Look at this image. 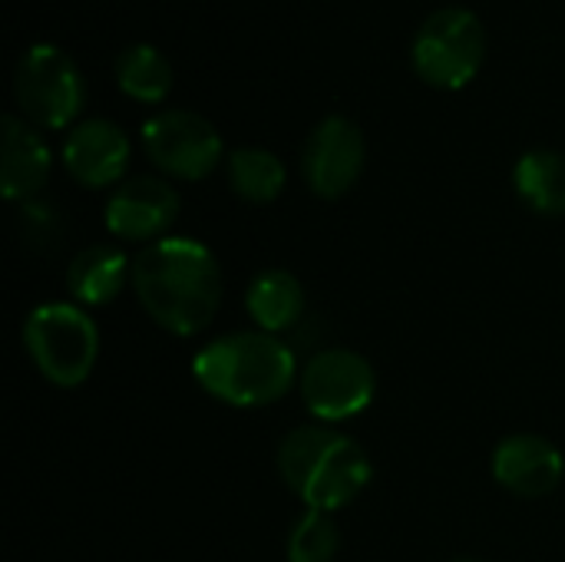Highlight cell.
I'll list each match as a JSON object with an SVG mask.
<instances>
[{
    "instance_id": "obj_1",
    "label": "cell",
    "mask_w": 565,
    "mask_h": 562,
    "mask_svg": "<svg viewBox=\"0 0 565 562\" xmlns=\"http://www.w3.org/2000/svg\"><path fill=\"white\" fill-rule=\"evenodd\" d=\"M139 308L175 338L202 335L222 308V268L215 252L189 235H166L132 258Z\"/></svg>"
},
{
    "instance_id": "obj_2",
    "label": "cell",
    "mask_w": 565,
    "mask_h": 562,
    "mask_svg": "<svg viewBox=\"0 0 565 562\" xmlns=\"http://www.w3.org/2000/svg\"><path fill=\"white\" fill-rule=\"evenodd\" d=\"M192 378L209 397L252 411L288 397L301 378V368L291 344L278 335L228 331L195 351Z\"/></svg>"
},
{
    "instance_id": "obj_3",
    "label": "cell",
    "mask_w": 565,
    "mask_h": 562,
    "mask_svg": "<svg viewBox=\"0 0 565 562\" xmlns=\"http://www.w3.org/2000/svg\"><path fill=\"white\" fill-rule=\"evenodd\" d=\"M275 464L285 487L305 503V510L324 513L351 507L374 477V464L364 447L331 424L288 431L278 444Z\"/></svg>"
},
{
    "instance_id": "obj_4",
    "label": "cell",
    "mask_w": 565,
    "mask_h": 562,
    "mask_svg": "<svg viewBox=\"0 0 565 562\" xmlns=\"http://www.w3.org/2000/svg\"><path fill=\"white\" fill-rule=\"evenodd\" d=\"M23 348L53 388H79L99 361V328L76 301H46L23 318Z\"/></svg>"
},
{
    "instance_id": "obj_5",
    "label": "cell",
    "mask_w": 565,
    "mask_h": 562,
    "mask_svg": "<svg viewBox=\"0 0 565 562\" xmlns=\"http://www.w3.org/2000/svg\"><path fill=\"white\" fill-rule=\"evenodd\" d=\"M17 113L36 129H73L86 106V79L56 43H30L13 66Z\"/></svg>"
},
{
    "instance_id": "obj_6",
    "label": "cell",
    "mask_w": 565,
    "mask_h": 562,
    "mask_svg": "<svg viewBox=\"0 0 565 562\" xmlns=\"http://www.w3.org/2000/svg\"><path fill=\"white\" fill-rule=\"evenodd\" d=\"M487 60V26L470 7L434 10L411 40V66L434 89H463Z\"/></svg>"
},
{
    "instance_id": "obj_7",
    "label": "cell",
    "mask_w": 565,
    "mask_h": 562,
    "mask_svg": "<svg viewBox=\"0 0 565 562\" xmlns=\"http://www.w3.org/2000/svg\"><path fill=\"white\" fill-rule=\"evenodd\" d=\"M298 391L318 424H344L374 404L377 371L361 351L324 348L305 361Z\"/></svg>"
},
{
    "instance_id": "obj_8",
    "label": "cell",
    "mask_w": 565,
    "mask_h": 562,
    "mask_svg": "<svg viewBox=\"0 0 565 562\" xmlns=\"http://www.w3.org/2000/svg\"><path fill=\"white\" fill-rule=\"evenodd\" d=\"M146 159L169 179L202 182L225 159L222 132L195 109H159L139 129Z\"/></svg>"
},
{
    "instance_id": "obj_9",
    "label": "cell",
    "mask_w": 565,
    "mask_h": 562,
    "mask_svg": "<svg viewBox=\"0 0 565 562\" xmlns=\"http://www.w3.org/2000/svg\"><path fill=\"white\" fill-rule=\"evenodd\" d=\"M367 166V139L361 126L341 113H331L311 126L301 146V179L318 199L348 195Z\"/></svg>"
},
{
    "instance_id": "obj_10",
    "label": "cell",
    "mask_w": 565,
    "mask_h": 562,
    "mask_svg": "<svg viewBox=\"0 0 565 562\" xmlns=\"http://www.w3.org/2000/svg\"><path fill=\"white\" fill-rule=\"evenodd\" d=\"M179 209V189L166 176H129L106 195L103 222L119 242L152 245L169 235Z\"/></svg>"
},
{
    "instance_id": "obj_11",
    "label": "cell",
    "mask_w": 565,
    "mask_h": 562,
    "mask_svg": "<svg viewBox=\"0 0 565 562\" xmlns=\"http://www.w3.org/2000/svg\"><path fill=\"white\" fill-rule=\"evenodd\" d=\"M60 159L70 179L83 189H116L122 179H129L126 169L132 159V142L119 123L89 116L66 132Z\"/></svg>"
},
{
    "instance_id": "obj_12",
    "label": "cell",
    "mask_w": 565,
    "mask_h": 562,
    "mask_svg": "<svg viewBox=\"0 0 565 562\" xmlns=\"http://www.w3.org/2000/svg\"><path fill=\"white\" fill-rule=\"evenodd\" d=\"M493 480L526 500H540L559 490L565 477L563 450L540 434H510L497 444L490 460Z\"/></svg>"
},
{
    "instance_id": "obj_13",
    "label": "cell",
    "mask_w": 565,
    "mask_h": 562,
    "mask_svg": "<svg viewBox=\"0 0 565 562\" xmlns=\"http://www.w3.org/2000/svg\"><path fill=\"white\" fill-rule=\"evenodd\" d=\"M53 172V149L43 129L26 123L20 113H3L0 119V189L7 202L40 199Z\"/></svg>"
},
{
    "instance_id": "obj_14",
    "label": "cell",
    "mask_w": 565,
    "mask_h": 562,
    "mask_svg": "<svg viewBox=\"0 0 565 562\" xmlns=\"http://www.w3.org/2000/svg\"><path fill=\"white\" fill-rule=\"evenodd\" d=\"M132 285V262L116 242H93L66 265V291L79 308H103Z\"/></svg>"
},
{
    "instance_id": "obj_15",
    "label": "cell",
    "mask_w": 565,
    "mask_h": 562,
    "mask_svg": "<svg viewBox=\"0 0 565 562\" xmlns=\"http://www.w3.org/2000/svg\"><path fill=\"white\" fill-rule=\"evenodd\" d=\"M245 311L255 321V331L281 338L305 318V285L285 268H268L245 288Z\"/></svg>"
},
{
    "instance_id": "obj_16",
    "label": "cell",
    "mask_w": 565,
    "mask_h": 562,
    "mask_svg": "<svg viewBox=\"0 0 565 562\" xmlns=\"http://www.w3.org/2000/svg\"><path fill=\"white\" fill-rule=\"evenodd\" d=\"M513 189L536 215H565V152L546 146L523 152L513 166Z\"/></svg>"
},
{
    "instance_id": "obj_17",
    "label": "cell",
    "mask_w": 565,
    "mask_h": 562,
    "mask_svg": "<svg viewBox=\"0 0 565 562\" xmlns=\"http://www.w3.org/2000/svg\"><path fill=\"white\" fill-rule=\"evenodd\" d=\"M225 176H228V189L252 205L275 202L288 185V169H285L281 156L265 146L232 149L225 156Z\"/></svg>"
},
{
    "instance_id": "obj_18",
    "label": "cell",
    "mask_w": 565,
    "mask_h": 562,
    "mask_svg": "<svg viewBox=\"0 0 565 562\" xmlns=\"http://www.w3.org/2000/svg\"><path fill=\"white\" fill-rule=\"evenodd\" d=\"M113 73H116V86L122 89V96L146 103V106L162 103L172 89V63L152 43H129L116 56Z\"/></svg>"
},
{
    "instance_id": "obj_19",
    "label": "cell",
    "mask_w": 565,
    "mask_h": 562,
    "mask_svg": "<svg viewBox=\"0 0 565 562\" xmlns=\"http://www.w3.org/2000/svg\"><path fill=\"white\" fill-rule=\"evenodd\" d=\"M341 553V533L334 513L305 510L288 530L285 556L288 562H334Z\"/></svg>"
},
{
    "instance_id": "obj_20",
    "label": "cell",
    "mask_w": 565,
    "mask_h": 562,
    "mask_svg": "<svg viewBox=\"0 0 565 562\" xmlns=\"http://www.w3.org/2000/svg\"><path fill=\"white\" fill-rule=\"evenodd\" d=\"M17 225H20V235L26 245H43V248H56L60 238H63V222H60V212L53 205H46L43 199H30L20 205L17 212Z\"/></svg>"
},
{
    "instance_id": "obj_21",
    "label": "cell",
    "mask_w": 565,
    "mask_h": 562,
    "mask_svg": "<svg viewBox=\"0 0 565 562\" xmlns=\"http://www.w3.org/2000/svg\"><path fill=\"white\" fill-rule=\"evenodd\" d=\"M450 562H483V560H473V556H457V560Z\"/></svg>"
}]
</instances>
